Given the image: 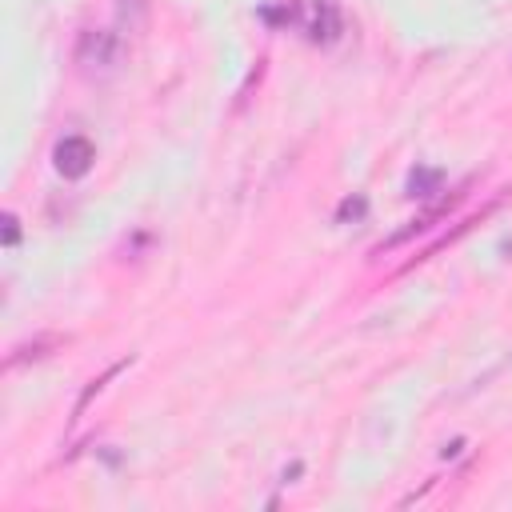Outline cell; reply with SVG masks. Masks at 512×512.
<instances>
[{
  "label": "cell",
  "mask_w": 512,
  "mask_h": 512,
  "mask_svg": "<svg viewBox=\"0 0 512 512\" xmlns=\"http://www.w3.org/2000/svg\"><path fill=\"white\" fill-rule=\"evenodd\" d=\"M76 64L88 80H108L120 64V36L108 28H84L76 40Z\"/></svg>",
  "instance_id": "obj_1"
},
{
  "label": "cell",
  "mask_w": 512,
  "mask_h": 512,
  "mask_svg": "<svg viewBox=\"0 0 512 512\" xmlns=\"http://www.w3.org/2000/svg\"><path fill=\"white\" fill-rule=\"evenodd\" d=\"M292 24H300L312 44H332L340 36V8L332 0H304L292 4Z\"/></svg>",
  "instance_id": "obj_2"
},
{
  "label": "cell",
  "mask_w": 512,
  "mask_h": 512,
  "mask_svg": "<svg viewBox=\"0 0 512 512\" xmlns=\"http://www.w3.org/2000/svg\"><path fill=\"white\" fill-rule=\"evenodd\" d=\"M52 164H56V172H60L64 180H80V176L92 172L96 148H92L88 136H64V140H56V148H52Z\"/></svg>",
  "instance_id": "obj_3"
},
{
  "label": "cell",
  "mask_w": 512,
  "mask_h": 512,
  "mask_svg": "<svg viewBox=\"0 0 512 512\" xmlns=\"http://www.w3.org/2000/svg\"><path fill=\"white\" fill-rule=\"evenodd\" d=\"M460 200H464V188H456L452 196H444V200H436V204H428V208H424L420 216H412V220H408V224H404V228H400L396 236H388V240H384V244L376 248V256H384V252H392V248H400V244H408L412 236H420V232H428V228H432L436 220H444V216H448V212H452V208H456Z\"/></svg>",
  "instance_id": "obj_4"
},
{
  "label": "cell",
  "mask_w": 512,
  "mask_h": 512,
  "mask_svg": "<svg viewBox=\"0 0 512 512\" xmlns=\"http://www.w3.org/2000/svg\"><path fill=\"white\" fill-rule=\"evenodd\" d=\"M60 344H64V336H56V332H40V336H32V340H24V344L12 348L8 368H20V364H28V360H40V356H48V352L60 348Z\"/></svg>",
  "instance_id": "obj_5"
},
{
  "label": "cell",
  "mask_w": 512,
  "mask_h": 512,
  "mask_svg": "<svg viewBox=\"0 0 512 512\" xmlns=\"http://www.w3.org/2000/svg\"><path fill=\"white\" fill-rule=\"evenodd\" d=\"M440 184H444V172H440V168H412L404 192H408L412 200H428L432 192H440Z\"/></svg>",
  "instance_id": "obj_6"
},
{
  "label": "cell",
  "mask_w": 512,
  "mask_h": 512,
  "mask_svg": "<svg viewBox=\"0 0 512 512\" xmlns=\"http://www.w3.org/2000/svg\"><path fill=\"white\" fill-rule=\"evenodd\" d=\"M128 364H132V356H124V360H116V364H108V368H104V376H96V380H88V388L80 392V400H76V408H72V420H76V416H80V412L88 408V400H92V396H96V392H100V388H104V384H108L112 376H120V372H124Z\"/></svg>",
  "instance_id": "obj_7"
},
{
  "label": "cell",
  "mask_w": 512,
  "mask_h": 512,
  "mask_svg": "<svg viewBox=\"0 0 512 512\" xmlns=\"http://www.w3.org/2000/svg\"><path fill=\"white\" fill-rule=\"evenodd\" d=\"M364 212H368V200H364V196H348V200H340L336 220H340V224H348V220H360Z\"/></svg>",
  "instance_id": "obj_8"
},
{
  "label": "cell",
  "mask_w": 512,
  "mask_h": 512,
  "mask_svg": "<svg viewBox=\"0 0 512 512\" xmlns=\"http://www.w3.org/2000/svg\"><path fill=\"white\" fill-rule=\"evenodd\" d=\"M16 240H20V220L16 212H4V248H16Z\"/></svg>",
  "instance_id": "obj_9"
}]
</instances>
